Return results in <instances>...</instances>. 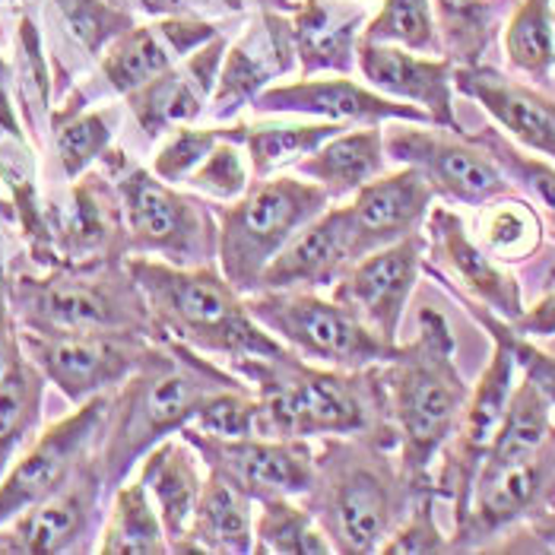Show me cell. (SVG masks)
<instances>
[{"instance_id":"obj_1","label":"cell","mask_w":555,"mask_h":555,"mask_svg":"<svg viewBox=\"0 0 555 555\" xmlns=\"http://www.w3.org/2000/svg\"><path fill=\"white\" fill-rule=\"evenodd\" d=\"M235 385H245V378L229 365L222 369L210 356L159 337L150 359L112 393L108 423L95 448L108 492H115L156 444L191 426L214 393Z\"/></svg>"},{"instance_id":"obj_2","label":"cell","mask_w":555,"mask_h":555,"mask_svg":"<svg viewBox=\"0 0 555 555\" xmlns=\"http://www.w3.org/2000/svg\"><path fill=\"white\" fill-rule=\"evenodd\" d=\"M457 340L441 311L423 308L416 337L378 365L387 426L397 435L400 470L416 492L435 489V461L451 441L470 400L457 369Z\"/></svg>"},{"instance_id":"obj_3","label":"cell","mask_w":555,"mask_h":555,"mask_svg":"<svg viewBox=\"0 0 555 555\" xmlns=\"http://www.w3.org/2000/svg\"><path fill=\"white\" fill-rule=\"evenodd\" d=\"M321 441V451H314V479L299 502L314 514L337 553H382L416 499V489L400 470L397 438L359 431Z\"/></svg>"},{"instance_id":"obj_4","label":"cell","mask_w":555,"mask_h":555,"mask_svg":"<svg viewBox=\"0 0 555 555\" xmlns=\"http://www.w3.org/2000/svg\"><path fill=\"white\" fill-rule=\"evenodd\" d=\"M229 369L255 387L260 406L257 435L301 441L359 431L393 435L387 426L378 365L346 372L308 362L293 349H280L273 356L235 359Z\"/></svg>"},{"instance_id":"obj_5","label":"cell","mask_w":555,"mask_h":555,"mask_svg":"<svg viewBox=\"0 0 555 555\" xmlns=\"http://www.w3.org/2000/svg\"><path fill=\"white\" fill-rule=\"evenodd\" d=\"M128 270L163 337L184 343L210 359H222L225 365L286 349L251 314L245 296L216 263L175 267L156 257H128Z\"/></svg>"},{"instance_id":"obj_6","label":"cell","mask_w":555,"mask_h":555,"mask_svg":"<svg viewBox=\"0 0 555 555\" xmlns=\"http://www.w3.org/2000/svg\"><path fill=\"white\" fill-rule=\"evenodd\" d=\"M16 327L39 334H146L163 337L128 260L57 263L42 276L10 280Z\"/></svg>"},{"instance_id":"obj_7","label":"cell","mask_w":555,"mask_h":555,"mask_svg":"<svg viewBox=\"0 0 555 555\" xmlns=\"http://www.w3.org/2000/svg\"><path fill=\"white\" fill-rule=\"evenodd\" d=\"M327 207L331 194L311 178L270 175L251 181L238 201L214 204L219 225L216 267L242 296H251L263 270Z\"/></svg>"},{"instance_id":"obj_8","label":"cell","mask_w":555,"mask_h":555,"mask_svg":"<svg viewBox=\"0 0 555 555\" xmlns=\"http://www.w3.org/2000/svg\"><path fill=\"white\" fill-rule=\"evenodd\" d=\"M128 229V257H156L175 267L216 263L219 225L207 197L184 194L153 169L128 166L121 156L108 169Z\"/></svg>"},{"instance_id":"obj_9","label":"cell","mask_w":555,"mask_h":555,"mask_svg":"<svg viewBox=\"0 0 555 555\" xmlns=\"http://www.w3.org/2000/svg\"><path fill=\"white\" fill-rule=\"evenodd\" d=\"M245 301L286 349L318 365L362 372L387 362L397 349V343L378 337L346 305L311 289H260L245 296Z\"/></svg>"},{"instance_id":"obj_10","label":"cell","mask_w":555,"mask_h":555,"mask_svg":"<svg viewBox=\"0 0 555 555\" xmlns=\"http://www.w3.org/2000/svg\"><path fill=\"white\" fill-rule=\"evenodd\" d=\"M385 150L390 163L423 171L435 194L451 204L479 210L495 197L514 194L512 178L464 130L390 121L385 128Z\"/></svg>"},{"instance_id":"obj_11","label":"cell","mask_w":555,"mask_h":555,"mask_svg":"<svg viewBox=\"0 0 555 555\" xmlns=\"http://www.w3.org/2000/svg\"><path fill=\"white\" fill-rule=\"evenodd\" d=\"M112 393L77 403L70 416L36 435V441L13 461V467L0 479V527L64 489L95 454L108 423Z\"/></svg>"},{"instance_id":"obj_12","label":"cell","mask_w":555,"mask_h":555,"mask_svg":"<svg viewBox=\"0 0 555 555\" xmlns=\"http://www.w3.org/2000/svg\"><path fill=\"white\" fill-rule=\"evenodd\" d=\"M555 512V431L550 441L495 470H479L470 508L451 530V553L486 550L495 537Z\"/></svg>"},{"instance_id":"obj_13","label":"cell","mask_w":555,"mask_h":555,"mask_svg":"<svg viewBox=\"0 0 555 555\" xmlns=\"http://www.w3.org/2000/svg\"><path fill=\"white\" fill-rule=\"evenodd\" d=\"M20 331L23 352L70 403L112 393L150 359L159 337L146 334H39Z\"/></svg>"},{"instance_id":"obj_14","label":"cell","mask_w":555,"mask_h":555,"mask_svg":"<svg viewBox=\"0 0 555 555\" xmlns=\"http://www.w3.org/2000/svg\"><path fill=\"white\" fill-rule=\"evenodd\" d=\"M489 340H492V359L482 369L479 382L470 387L464 416L454 428L451 441L444 444V451L438 457L441 467L435 473V495H438V502H451L454 524L470 508L476 476L495 441V431L505 420L508 400H512L517 375H520L508 343L499 337H489Z\"/></svg>"},{"instance_id":"obj_15","label":"cell","mask_w":555,"mask_h":555,"mask_svg":"<svg viewBox=\"0 0 555 555\" xmlns=\"http://www.w3.org/2000/svg\"><path fill=\"white\" fill-rule=\"evenodd\" d=\"M216 36H222V29L207 16H156L133 26L102 51L95 80L77 89L64 108H86V102L102 95H130Z\"/></svg>"},{"instance_id":"obj_16","label":"cell","mask_w":555,"mask_h":555,"mask_svg":"<svg viewBox=\"0 0 555 555\" xmlns=\"http://www.w3.org/2000/svg\"><path fill=\"white\" fill-rule=\"evenodd\" d=\"M178 435L201 454L207 470L225 476L255 502L301 499L314 479V451L301 438H219L194 426H184Z\"/></svg>"},{"instance_id":"obj_17","label":"cell","mask_w":555,"mask_h":555,"mask_svg":"<svg viewBox=\"0 0 555 555\" xmlns=\"http://www.w3.org/2000/svg\"><path fill=\"white\" fill-rule=\"evenodd\" d=\"M423 229L426 257H431V263H423V270H428L451 296L479 301L508 324L527 311L517 276L508 270V263L495 260L476 242L464 216L454 214L451 207H431Z\"/></svg>"},{"instance_id":"obj_18","label":"cell","mask_w":555,"mask_h":555,"mask_svg":"<svg viewBox=\"0 0 555 555\" xmlns=\"http://www.w3.org/2000/svg\"><path fill=\"white\" fill-rule=\"evenodd\" d=\"M105 495L112 492L92 454L64 489H57L44 502L13 517L7 527H0V553H89L92 550L89 543L102 533L99 520H102Z\"/></svg>"},{"instance_id":"obj_19","label":"cell","mask_w":555,"mask_h":555,"mask_svg":"<svg viewBox=\"0 0 555 555\" xmlns=\"http://www.w3.org/2000/svg\"><path fill=\"white\" fill-rule=\"evenodd\" d=\"M251 108L257 115H299V118L334 121L346 128H372L390 121L435 125L423 108L410 102H397L369 83L352 80L349 74L299 77L293 83L270 86L257 95Z\"/></svg>"},{"instance_id":"obj_20","label":"cell","mask_w":555,"mask_h":555,"mask_svg":"<svg viewBox=\"0 0 555 555\" xmlns=\"http://www.w3.org/2000/svg\"><path fill=\"white\" fill-rule=\"evenodd\" d=\"M296 64H299V57H296L286 13L255 10L251 23L242 29V36L225 48L207 118L214 125L235 121L242 108H251L257 95L263 89L276 86V80L289 77L296 70Z\"/></svg>"},{"instance_id":"obj_21","label":"cell","mask_w":555,"mask_h":555,"mask_svg":"<svg viewBox=\"0 0 555 555\" xmlns=\"http://www.w3.org/2000/svg\"><path fill=\"white\" fill-rule=\"evenodd\" d=\"M426 263V232L359 257L334 286V299L362 318L378 337L397 343V331Z\"/></svg>"},{"instance_id":"obj_22","label":"cell","mask_w":555,"mask_h":555,"mask_svg":"<svg viewBox=\"0 0 555 555\" xmlns=\"http://www.w3.org/2000/svg\"><path fill=\"white\" fill-rule=\"evenodd\" d=\"M225 48L229 39L216 36L214 42L201 44L156 80L125 95V105L137 128L146 137H166L175 128L197 125L210 108Z\"/></svg>"},{"instance_id":"obj_23","label":"cell","mask_w":555,"mask_h":555,"mask_svg":"<svg viewBox=\"0 0 555 555\" xmlns=\"http://www.w3.org/2000/svg\"><path fill=\"white\" fill-rule=\"evenodd\" d=\"M454 89L473 99L520 150L555 163V95L489 64L454 67Z\"/></svg>"},{"instance_id":"obj_24","label":"cell","mask_w":555,"mask_h":555,"mask_svg":"<svg viewBox=\"0 0 555 555\" xmlns=\"http://www.w3.org/2000/svg\"><path fill=\"white\" fill-rule=\"evenodd\" d=\"M454 61L444 54H420L387 42H359V74L362 80L397 102H410L428 112L435 128L461 133L454 112Z\"/></svg>"},{"instance_id":"obj_25","label":"cell","mask_w":555,"mask_h":555,"mask_svg":"<svg viewBox=\"0 0 555 555\" xmlns=\"http://www.w3.org/2000/svg\"><path fill=\"white\" fill-rule=\"evenodd\" d=\"M435 197L438 194L426 181V175L410 166L393 175H378L375 181L359 188L346 204L356 257L372 255L413 232H423Z\"/></svg>"},{"instance_id":"obj_26","label":"cell","mask_w":555,"mask_h":555,"mask_svg":"<svg viewBox=\"0 0 555 555\" xmlns=\"http://www.w3.org/2000/svg\"><path fill=\"white\" fill-rule=\"evenodd\" d=\"M356 260L359 257H356L346 204L327 207L263 270L257 293L260 289H311V293L334 289Z\"/></svg>"},{"instance_id":"obj_27","label":"cell","mask_w":555,"mask_h":555,"mask_svg":"<svg viewBox=\"0 0 555 555\" xmlns=\"http://www.w3.org/2000/svg\"><path fill=\"white\" fill-rule=\"evenodd\" d=\"M301 77L349 74L359 67V42L365 33V7L349 0H301L286 13Z\"/></svg>"},{"instance_id":"obj_28","label":"cell","mask_w":555,"mask_h":555,"mask_svg":"<svg viewBox=\"0 0 555 555\" xmlns=\"http://www.w3.org/2000/svg\"><path fill=\"white\" fill-rule=\"evenodd\" d=\"M207 467L201 454L181 438L171 435L163 444H156L143 461H140V479L163 517L166 537H169L171 553H181L188 530L194 524V514L201 505L204 486H207Z\"/></svg>"},{"instance_id":"obj_29","label":"cell","mask_w":555,"mask_h":555,"mask_svg":"<svg viewBox=\"0 0 555 555\" xmlns=\"http://www.w3.org/2000/svg\"><path fill=\"white\" fill-rule=\"evenodd\" d=\"M385 125L372 128H346L327 143H321L311 156H305L296 171L321 184L331 201L352 197L359 188L385 175Z\"/></svg>"},{"instance_id":"obj_30","label":"cell","mask_w":555,"mask_h":555,"mask_svg":"<svg viewBox=\"0 0 555 555\" xmlns=\"http://www.w3.org/2000/svg\"><path fill=\"white\" fill-rule=\"evenodd\" d=\"M255 514L257 502L232 486L225 476L207 470V486L194 524L181 553H216V555H251L255 553Z\"/></svg>"},{"instance_id":"obj_31","label":"cell","mask_w":555,"mask_h":555,"mask_svg":"<svg viewBox=\"0 0 555 555\" xmlns=\"http://www.w3.org/2000/svg\"><path fill=\"white\" fill-rule=\"evenodd\" d=\"M44 385L42 369L16 343L0 375V479L39 435Z\"/></svg>"},{"instance_id":"obj_32","label":"cell","mask_w":555,"mask_h":555,"mask_svg":"<svg viewBox=\"0 0 555 555\" xmlns=\"http://www.w3.org/2000/svg\"><path fill=\"white\" fill-rule=\"evenodd\" d=\"M340 130H346V125L314 121V118L301 125H242V121L225 125V133L235 143H242V150L248 153L255 181L280 175L283 169H296L305 156H311L321 143H327Z\"/></svg>"},{"instance_id":"obj_33","label":"cell","mask_w":555,"mask_h":555,"mask_svg":"<svg viewBox=\"0 0 555 555\" xmlns=\"http://www.w3.org/2000/svg\"><path fill=\"white\" fill-rule=\"evenodd\" d=\"M95 553L102 555H166L171 553L163 517L156 512L143 479H125L112 492L108 517L99 533Z\"/></svg>"},{"instance_id":"obj_34","label":"cell","mask_w":555,"mask_h":555,"mask_svg":"<svg viewBox=\"0 0 555 555\" xmlns=\"http://www.w3.org/2000/svg\"><path fill=\"white\" fill-rule=\"evenodd\" d=\"M505 57L527 83L550 86L555 77V3L517 0L502 29Z\"/></svg>"},{"instance_id":"obj_35","label":"cell","mask_w":555,"mask_h":555,"mask_svg":"<svg viewBox=\"0 0 555 555\" xmlns=\"http://www.w3.org/2000/svg\"><path fill=\"white\" fill-rule=\"evenodd\" d=\"M118 130V108H57L51 112V143L61 175L83 178L105 156Z\"/></svg>"},{"instance_id":"obj_36","label":"cell","mask_w":555,"mask_h":555,"mask_svg":"<svg viewBox=\"0 0 555 555\" xmlns=\"http://www.w3.org/2000/svg\"><path fill=\"white\" fill-rule=\"evenodd\" d=\"M546 229L543 216L527 201L505 194L479 207L476 216V242L502 263H524L543 248Z\"/></svg>"},{"instance_id":"obj_37","label":"cell","mask_w":555,"mask_h":555,"mask_svg":"<svg viewBox=\"0 0 555 555\" xmlns=\"http://www.w3.org/2000/svg\"><path fill=\"white\" fill-rule=\"evenodd\" d=\"M257 555H331L337 553L314 514L299 499L257 502L255 514Z\"/></svg>"},{"instance_id":"obj_38","label":"cell","mask_w":555,"mask_h":555,"mask_svg":"<svg viewBox=\"0 0 555 555\" xmlns=\"http://www.w3.org/2000/svg\"><path fill=\"white\" fill-rule=\"evenodd\" d=\"M64 42L77 48L83 61H99L102 51L137 26L128 0H48Z\"/></svg>"},{"instance_id":"obj_39","label":"cell","mask_w":555,"mask_h":555,"mask_svg":"<svg viewBox=\"0 0 555 555\" xmlns=\"http://www.w3.org/2000/svg\"><path fill=\"white\" fill-rule=\"evenodd\" d=\"M505 0H431L441 51L457 67L482 64L486 48L495 39L499 7Z\"/></svg>"},{"instance_id":"obj_40","label":"cell","mask_w":555,"mask_h":555,"mask_svg":"<svg viewBox=\"0 0 555 555\" xmlns=\"http://www.w3.org/2000/svg\"><path fill=\"white\" fill-rule=\"evenodd\" d=\"M470 137L512 178L514 191H520L555 225V163L520 150L514 140H508V133L495 128L476 130Z\"/></svg>"},{"instance_id":"obj_41","label":"cell","mask_w":555,"mask_h":555,"mask_svg":"<svg viewBox=\"0 0 555 555\" xmlns=\"http://www.w3.org/2000/svg\"><path fill=\"white\" fill-rule=\"evenodd\" d=\"M362 39L400 44L420 54H444L431 0H382V10L365 23Z\"/></svg>"},{"instance_id":"obj_42","label":"cell","mask_w":555,"mask_h":555,"mask_svg":"<svg viewBox=\"0 0 555 555\" xmlns=\"http://www.w3.org/2000/svg\"><path fill=\"white\" fill-rule=\"evenodd\" d=\"M219 130L222 133H219L216 146L197 163V169L184 178V188L207 197L210 204H232L251 188L255 171H251L248 153L242 150V143H235L225 133V125H219Z\"/></svg>"},{"instance_id":"obj_43","label":"cell","mask_w":555,"mask_h":555,"mask_svg":"<svg viewBox=\"0 0 555 555\" xmlns=\"http://www.w3.org/2000/svg\"><path fill=\"white\" fill-rule=\"evenodd\" d=\"M454 299H457V305L470 314L473 321H476L489 337H499V340L508 343V349L514 352V362H517L520 375H527V378H533V382L540 385V390L550 397L555 413V352L537 346V340L520 337L508 321H502L499 314H492L486 305L467 299V296H454Z\"/></svg>"},{"instance_id":"obj_44","label":"cell","mask_w":555,"mask_h":555,"mask_svg":"<svg viewBox=\"0 0 555 555\" xmlns=\"http://www.w3.org/2000/svg\"><path fill=\"white\" fill-rule=\"evenodd\" d=\"M438 495L435 489H423L413 499V508L397 524V530L387 537L382 553L387 555H431L451 553V533H444L435 520Z\"/></svg>"},{"instance_id":"obj_45","label":"cell","mask_w":555,"mask_h":555,"mask_svg":"<svg viewBox=\"0 0 555 555\" xmlns=\"http://www.w3.org/2000/svg\"><path fill=\"white\" fill-rule=\"evenodd\" d=\"M257 416H260V406H257L255 387L245 382V385L225 387L214 393L201 406L191 426L207 435H219V438H245V435H257Z\"/></svg>"},{"instance_id":"obj_46","label":"cell","mask_w":555,"mask_h":555,"mask_svg":"<svg viewBox=\"0 0 555 555\" xmlns=\"http://www.w3.org/2000/svg\"><path fill=\"white\" fill-rule=\"evenodd\" d=\"M219 125L210 128H194V125H184V128H175L171 133L163 137V146L159 153L153 156V171L169 181V184H184V178L197 169V163L210 153L219 140Z\"/></svg>"},{"instance_id":"obj_47","label":"cell","mask_w":555,"mask_h":555,"mask_svg":"<svg viewBox=\"0 0 555 555\" xmlns=\"http://www.w3.org/2000/svg\"><path fill=\"white\" fill-rule=\"evenodd\" d=\"M512 327L527 340H550V337H555V289H550L537 305H530Z\"/></svg>"},{"instance_id":"obj_48","label":"cell","mask_w":555,"mask_h":555,"mask_svg":"<svg viewBox=\"0 0 555 555\" xmlns=\"http://www.w3.org/2000/svg\"><path fill=\"white\" fill-rule=\"evenodd\" d=\"M20 343V331H16V318H13V305H10V276L0 267V375L13 356Z\"/></svg>"},{"instance_id":"obj_49","label":"cell","mask_w":555,"mask_h":555,"mask_svg":"<svg viewBox=\"0 0 555 555\" xmlns=\"http://www.w3.org/2000/svg\"><path fill=\"white\" fill-rule=\"evenodd\" d=\"M219 7H225V10H232V13H242V10H248L251 7V0H216Z\"/></svg>"},{"instance_id":"obj_50","label":"cell","mask_w":555,"mask_h":555,"mask_svg":"<svg viewBox=\"0 0 555 555\" xmlns=\"http://www.w3.org/2000/svg\"><path fill=\"white\" fill-rule=\"evenodd\" d=\"M553 83H555V77H553Z\"/></svg>"}]
</instances>
